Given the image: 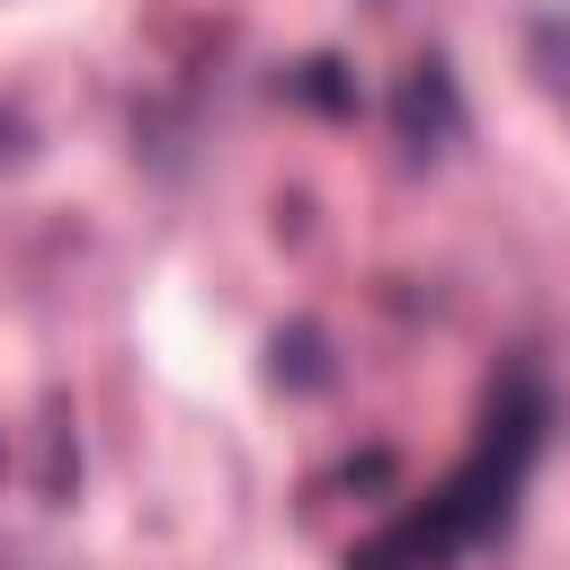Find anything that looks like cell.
<instances>
[{
    "instance_id": "5",
    "label": "cell",
    "mask_w": 570,
    "mask_h": 570,
    "mask_svg": "<svg viewBox=\"0 0 570 570\" xmlns=\"http://www.w3.org/2000/svg\"><path fill=\"white\" fill-rule=\"evenodd\" d=\"M0 160H27V116L0 107Z\"/></svg>"
},
{
    "instance_id": "4",
    "label": "cell",
    "mask_w": 570,
    "mask_h": 570,
    "mask_svg": "<svg viewBox=\"0 0 570 570\" xmlns=\"http://www.w3.org/2000/svg\"><path fill=\"white\" fill-rule=\"evenodd\" d=\"M312 107H347V80H338V62H303V80H294Z\"/></svg>"
},
{
    "instance_id": "3",
    "label": "cell",
    "mask_w": 570,
    "mask_h": 570,
    "mask_svg": "<svg viewBox=\"0 0 570 570\" xmlns=\"http://www.w3.org/2000/svg\"><path fill=\"white\" fill-rule=\"evenodd\" d=\"M276 383H294V392H321V383H330V338H321L312 321L276 330Z\"/></svg>"
},
{
    "instance_id": "1",
    "label": "cell",
    "mask_w": 570,
    "mask_h": 570,
    "mask_svg": "<svg viewBox=\"0 0 570 570\" xmlns=\"http://www.w3.org/2000/svg\"><path fill=\"white\" fill-rule=\"evenodd\" d=\"M454 543H463V534L445 525V508H428V517H401V525H383L374 543H356L347 570H445Z\"/></svg>"
},
{
    "instance_id": "2",
    "label": "cell",
    "mask_w": 570,
    "mask_h": 570,
    "mask_svg": "<svg viewBox=\"0 0 570 570\" xmlns=\"http://www.w3.org/2000/svg\"><path fill=\"white\" fill-rule=\"evenodd\" d=\"M401 134L410 142L463 134V98H454V71L445 62H410V80H401Z\"/></svg>"
}]
</instances>
